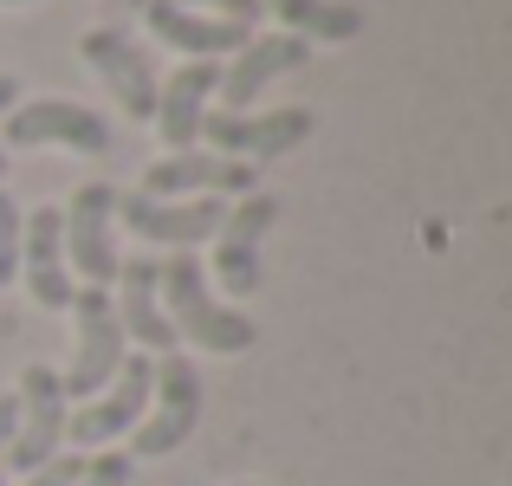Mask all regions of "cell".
Wrapping results in <instances>:
<instances>
[{"label": "cell", "instance_id": "21", "mask_svg": "<svg viewBox=\"0 0 512 486\" xmlns=\"http://www.w3.org/2000/svg\"><path fill=\"white\" fill-rule=\"evenodd\" d=\"M175 7H188V13H208V20H234V26H253L260 20V0H175Z\"/></svg>", "mask_w": 512, "mask_h": 486}, {"label": "cell", "instance_id": "9", "mask_svg": "<svg viewBox=\"0 0 512 486\" xmlns=\"http://www.w3.org/2000/svg\"><path fill=\"white\" fill-rule=\"evenodd\" d=\"M273 221H279V201L273 195H240L234 208L221 214V227H214V286L221 292H234V299H247V292H260V247H266V234H273Z\"/></svg>", "mask_w": 512, "mask_h": 486}, {"label": "cell", "instance_id": "3", "mask_svg": "<svg viewBox=\"0 0 512 486\" xmlns=\"http://www.w3.org/2000/svg\"><path fill=\"white\" fill-rule=\"evenodd\" d=\"M72 318H78V350H72V370H59V383H65V402H91L117 376V363L130 357L124 350L130 337H124V318H117L104 286H78Z\"/></svg>", "mask_w": 512, "mask_h": 486}, {"label": "cell", "instance_id": "26", "mask_svg": "<svg viewBox=\"0 0 512 486\" xmlns=\"http://www.w3.org/2000/svg\"><path fill=\"white\" fill-rule=\"evenodd\" d=\"M234 486H260V480H234Z\"/></svg>", "mask_w": 512, "mask_h": 486}, {"label": "cell", "instance_id": "22", "mask_svg": "<svg viewBox=\"0 0 512 486\" xmlns=\"http://www.w3.org/2000/svg\"><path fill=\"white\" fill-rule=\"evenodd\" d=\"M78 474H85V461H78V454H52L46 467H33V474H26V486H78Z\"/></svg>", "mask_w": 512, "mask_h": 486}, {"label": "cell", "instance_id": "14", "mask_svg": "<svg viewBox=\"0 0 512 486\" xmlns=\"http://www.w3.org/2000/svg\"><path fill=\"white\" fill-rule=\"evenodd\" d=\"M20 279L46 312H72V266H65V227H59V208H33L20 221Z\"/></svg>", "mask_w": 512, "mask_h": 486}, {"label": "cell", "instance_id": "6", "mask_svg": "<svg viewBox=\"0 0 512 486\" xmlns=\"http://www.w3.org/2000/svg\"><path fill=\"white\" fill-rule=\"evenodd\" d=\"M78 59L98 72V85H111L117 111L137 117V124H150L156 117V65L150 52L137 46V33H124V26H91V33H78Z\"/></svg>", "mask_w": 512, "mask_h": 486}, {"label": "cell", "instance_id": "7", "mask_svg": "<svg viewBox=\"0 0 512 486\" xmlns=\"http://www.w3.org/2000/svg\"><path fill=\"white\" fill-rule=\"evenodd\" d=\"M150 383H156V363L143 357V350H137V357H124V363H117V376L85 402V409L65 415V441L98 454L104 441L130 435V428L143 422V409H150Z\"/></svg>", "mask_w": 512, "mask_h": 486}, {"label": "cell", "instance_id": "2", "mask_svg": "<svg viewBox=\"0 0 512 486\" xmlns=\"http://www.w3.org/2000/svg\"><path fill=\"white\" fill-rule=\"evenodd\" d=\"M195 428H201V370H195V357L169 350V357H156L150 415L130 428V435H137L130 461H163V454H175Z\"/></svg>", "mask_w": 512, "mask_h": 486}, {"label": "cell", "instance_id": "15", "mask_svg": "<svg viewBox=\"0 0 512 486\" xmlns=\"http://www.w3.org/2000/svg\"><path fill=\"white\" fill-rule=\"evenodd\" d=\"M312 59V46L305 39H292V33H260V39H247V46L234 52V65H221V111H247L253 98H260L273 78H286V72H299V65Z\"/></svg>", "mask_w": 512, "mask_h": 486}, {"label": "cell", "instance_id": "23", "mask_svg": "<svg viewBox=\"0 0 512 486\" xmlns=\"http://www.w3.org/2000/svg\"><path fill=\"white\" fill-rule=\"evenodd\" d=\"M13 428H20V396H0V486H7V448H13Z\"/></svg>", "mask_w": 512, "mask_h": 486}, {"label": "cell", "instance_id": "17", "mask_svg": "<svg viewBox=\"0 0 512 486\" xmlns=\"http://www.w3.org/2000/svg\"><path fill=\"white\" fill-rule=\"evenodd\" d=\"M143 20H150V33L163 39V46L175 52H188V59H234L240 46H247V26H234V20H208V13H188V7H175V0H143Z\"/></svg>", "mask_w": 512, "mask_h": 486}, {"label": "cell", "instance_id": "19", "mask_svg": "<svg viewBox=\"0 0 512 486\" xmlns=\"http://www.w3.org/2000/svg\"><path fill=\"white\" fill-rule=\"evenodd\" d=\"M20 201L7 195V188H0V292L13 286V279H20Z\"/></svg>", "mask_w": 512, "mask_h": 486}, {"label": "cell", "instance_id": "1", "mask_svg": "<svg viewBox=\"0 0 512 486\" xmlns=\"http://www.w3.org/2000/svg\"><path fill=\"white\" fill-rule=\"evenodd\" d=\"M163 312L175 324V337L214 350V357H240V350H253V337H260L247 312H234V305H221L208 292V273H201L195 253H169L163 260Z\"/></svg>", "mask_w": 512, "mask_h": 486}, {"label": "cell", "instance_id": "10", "mask_svg": "<svg viewBox=\"0 0 512 486\" xmlns=\"http://www.w3.org/2000/svg\"><path fill=\"white\" fill-rule=\"evenodd\" d=\"M305 137H312V111L305 104H286V111H266V117H247V111H208L201 117V143L214 156H234V162L292 156Z\"/></svg>", "mask_w": 512, "mask_h": 486}, {"label": "cell", "instance_id": "4", "mask_svg": "<svg viewBox=\"0 0 512 486\" xmlns=\"http://www.w3.org/2000/svg\"><path fill=\"white\" fill-rule=\"evenodd\" d=\"M46 143L78 150V156H104L111 150V124L91 104H72V98H33L0 117V150H46Z\"/></svg>", "mask_w": 512, "mask_h": 486}, {"label": "cell", "instance_id": "5", "mask_svg": "<svg viewBox=\"0 0 512 486\" xmlns=\"http://www.w3.org/2000/svg\"><path fill=\"white\" fill-rule=\"evenodd\" d=\"M59 227H65V266L85 273V286L111 292L117 260H124V253H117V188L111 182H85L59 208Z\"/></svg>", "mask_w": 512, "mask_h": 486}, {"label": "cell", "instance_id": "20", "mask_svg": "<svg viewBox=\"0 0 512 486\" xmlns=\"http://www.w3.org/2000/svg\"><path fill=\"white\" fill-rule=\"evenodd\" d=\"M130 474H137L130 454H91L85 474H78V486H130Z\"/></svg>", "mask_w": 512, "mask_h": 486}, {"label": "cell", "instance_id": "18", "mask_svg": "<svg viewBox=\"0 0 512 486\" xmlns=\"http://www.w3.org/2000/svg\"><path fill=\"white\" fill-rule=\"evenodd\" d=\"M260 7L305 46H344L363 33V13L350 0H260Z\"/></svg>", "mask_w": 512, "mask_h": 486}, {"label": "cell", "instance_id": "24", "mask_svg": "<svg viewBox=\"0 0 512 486\" xmlns=\"http://www.w3.org/2000/svg\"><path fill=\"white\" fill-rule=\"evenodd\" d=\"M13 104H20V78H13V72H0V117H7ZM0 175H7V150H0Z\"/></svg>", "mask_w": 512, "mask_h": 486}, {"label": "cell", "instance_id": "13", "mask_svg": "<svg viewBox=\"0 0 512 486\" xmlns=\"http://www.w3.org/2000/svg\"><path fill=\"white\" fill-rule=\"evenodd\" d=\"M253 162H234V156H214V150H182V156H163L150 162L137 195H156V201H188V195H253Z\"/></svg>", "mask_w": 512, "mask_h": 486}, {"label": "cell", "instance_id": "16", "mask_svg": "<svg viewBox=\"0 0 512 486\" xmlns=\"http://www.w3.org/2000/svg\"><path fill=\"white\" fill-rule=\"evenodd\" d=\"M214 85H221V65H214V59H188L175 78L156 85V117H150V124L163 130L169 156H182V150L201 143V117H208Z\"/></svg>", "mask_w": 512, "mask_h": 486}, {"label": "cell", "instance_id": "11", "mask_svg": "<svg viewBox=\"0 0 512 486\" xmlns=\"http://www.w3.org/2000/svg\"><path fill=\"white\" fill-rule=\"evenodd\" d=\"M227 201L221 195H188V201H156V195H117V221L130 227L137 240L169 253H195L201 240H214Z\"/></svg>", "mask_w": 512, "mask_h": 486}, {"label": "cell", "instance_id": "12", "mask_svg": "<svg viewBox=\"0 0 512 486\" xmlns=\"http://www.w3.org/2000/svg\"><path fill=\"white\" fill-rule=\"evenodd\" d=\"M111 286H117L111 305H117V318H124V337H137L143 357H169V350H182V337H175V324L163 312V260H156V253L117 260Z\"/></svg>", "mask_w": 512, "mask_h": 486}, {"label": "cell", "instance_id": "25", "mask_svg": "<svg viewBox=\"0 0 512 486\" xmlns=\"http://www.w3.org/2000/svg\"><path fill=\"white\" fill-rule=\"evenodd\" d=\"M0 7H33V0H0Z\"/></svg>", "mask_w": 512, "mask_h": 486}, {"label": "cell", "instance_id": "8", "mask_svg": "<svg viewBox=\"0 0 512 486\" xmlns=\"http://www.w3.org/2000/svg\"><path fill=\"white\" fill-rule=\"evenodd\" d=\"M13 396H20V428H13L7 467L33 474V467H46L52 454L65 448V415H72V402H65V383H59L52 363H26Z\"/></svg>", "mask_w": 512, "mask_h": 486}]
</instances>
